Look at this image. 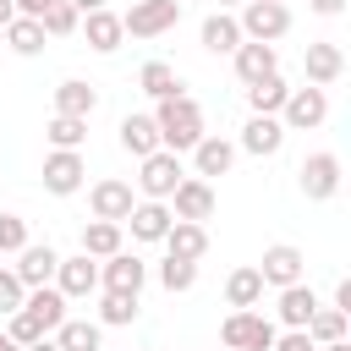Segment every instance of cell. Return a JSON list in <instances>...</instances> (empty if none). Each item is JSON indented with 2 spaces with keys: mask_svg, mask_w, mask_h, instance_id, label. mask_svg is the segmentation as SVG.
Wrapping results in <instances>:
<instances>
[{
  "mask_svg": "<svg viewBox=\"0 0 351 351\" xmlns=\"http://www.w3.org/2000/svg\"><path fill=\"white\" fill-rule=\"evenodd\" d=\"M154 126H159V148L165 154H192L208 132H203V110L186 99V93H176V99H159V110H154Z\"/></svg>",
  "mask_w": 351,
  "mask_h": 351,
  "instance_id": "1",
  "label": "cell"
},
{
  "mask_svg": "<svg viewBox=\"0 0 351 351\" xmlns=\"http://www.w3.org/2000/svg\"><path fill=\"white\" fill-rule=\"evenodd\" d=\"M236 27H241V38H252V44H274V38H285V33H291V5L247 0V5H241V16H236Z\"/></svg>",
  "mask_w": 351,
  "mask_h": 351,
  "instance_id": "2",
  "label": "cell"
},
{
  "mask_svg": "<svg viewBox=\"0 0 351 351\" xmlns=\"http://www.w3.org/2000/svg\"><path fill=\"white\" fill-rule=\"evenodd\" d=\"M181 22V0H132V11L121 16V33L132 38H159Z\"/></svg>",
  "mask_w": 351,
  "mask_h": 351,
  "instance_id": "3",
  "label": "cell"
},
{
  "mask_svg": "<svg viewBox=\"0 0 351 351\" xmlns=\"http://www.w3.org/2000/svg\"><path fill=\"white\" fill-rule=\"evenodd\" d=\"M274 324L263 318V313H230L225 318V329H219V340H225V351H269L274 346Z\"/></svg>",
  "mask_w": 351,
  "mask_h": 351,
  "instance_id": "4",
  "label": "cell"
},
{
  "mask_svg": "<svg viewBox=\"0 0 351 351\" xmlns=\"http://www.w3.org/2000/svg\"><path fill=\"white\" fill-rule=\"evenodd\" d=\"M324 115H329V93L307 82V88H291V99L280 110V126L285 132H313V126H324Z\"/></svg>",
  "mask_w": 351,
  "mask_h": 351,
  "instance_id": "5",
  "label": "cell"
},
{
  "mask_svg": "<svg viewBox=\"0 0 351 351\" xmlns=\"http://www.w3.org/2000/svg\"><path fill=\"white\" fill-rule=\"evenodd\" d=\"M302 252L291 247V241H274V247H263V258L252 263L258 274H263V285H274V291H285V285H302Z\"/></svg>",
  "mask_w": 351,
  "mask_h": 351,
  "instance_id": "6",
  "label": "cell"
},
{
  "mask_svg": "<svg viewBox=\"0 0 351 351\" xmlns=\"http://www.w3.org/2000/svg\"><path fill=\"white\" fill-rule=\"evenodd\" d=\"M137 186H143V197H148V203H165V197L181 186V159H176V154H165V148H159V154H148V159H143V176H137Z\"/></svg>",
  "mask_w": 351,
  "mask_h": 351,
  "instance_id": "7",
  "label": "cell"
},
{
  "mask_svg": "<svg viewBox=\"0 0 351 351\" xmlns=\"http://www.w3.org/2000/svg\"><path fill=\"white\" fill-rule=\"evenodd\" d=\"M296 176H302L307 203H329V197L340 192V159H335V154H307Z\"/></svg>",
  "mask_w": 351,
  "mask_h": 351,
  "instance_id": "8",
  "label": "cell"
},
{
  "mask_svg": "<svg viewBox=\"0 0 351 351\" xmlns=\"http://www.w3.org/2000/svg\"><path fill=\"white\" fill-rule=\"evenodd\" d=\"M82 176H88V165H82L77 148H55V154H44V186H49L55 197H71V192L82 186Z\"/></svg>",
  "mask_w": 351,
  "mask_h": 351,
  "instance_id": "9",
  "label": "cell"
},
{
  "mask_svg": "<svg viewBox=\"0 0 351 351\" xmlns=\"http://www.w3.org/2000/svg\"><path fill=\"white\" fill-rule=\"evenodd\" d=\"M55 263H60V252L49 247V241H27L22 252H16V280H22V291H38V285H49L55 280Z\"/></svg>",
  "mask_w": 351,
  "mask_h": 351,
  "instance_id": "10",
  "label": "cell"
},
{
  "mask_svg": "<svg viewBox=\"0 0 351 351\" xmlns=\"http://www.w3.org/2000/svg\"><path fill=\"white\" fill-rule=\"evenodd\" d=\"M143 280H148V263L137 258V252H115V258H104V269H99V285L104 291H121V296H137L143 291Z\"/></svg>",
  "mask_w": 351,
  "mask_h": 351,
  "instance_id": "11",
  "label": "cell"
},
{
  "mask_svg": "<svg viewBox=\"0 0 351 351\" xmlns=\"http://www.w3.org/2000/svg\"><path fill=\"white\" fill-rule=\"evenodd\" d=\"M55 291H60L66 302H77V296H93V291H99V269H93V258H88V252H77V258H60V263H55Z\"/></svg>",
  "mask_w": 351,
  "mask_h": 351,
  "instance_id": "12",
  "label": "cell"
},
{
  "mask_svg": "<svg viewBox=\"0 0 351 351\" xmlns=\"http://www.w3.org/2000/svg\"><path fill=\"white\" fill-rule=\"evenodd\" d=\"M88 203H93V219H110V225H126V214L137 208L132 203V186L126 181H93V192H88Z\"/></svg>",
  "mask_w": 351,
  "mask_h": 351,
  "instance_id": "13",
  "label": "cell"
},
{
  "mask_svg": "<svg viewBox=\"0 0 351 351\" xmlns=\"http://www.w3.org/2000/svg\"><path fill=\"white\" fill-rule=\"evenodd\" d=\"M170 203H176V219L203 225V219L214 214V186H208V181H197V176H181V186L170 192Z\"/></svg>",
  "mask_w": 351,
  "mask_h": 351,
  "instance_id": "14",
  "label": "cell"
},
{
  "mask_svg": "<svg viewBox=\"0 0 351 351\" xmlns=\"http://www.w3.org/2000/svg\"><path fill=\"white\" fill-rule=\"evenodd\" d=\"M230 60H236V77H241L247 88L280 71V55H274V44H252V38H241V49H236Z\"/></svg>",
  "mask_w": 351,
  "mask_h": 351,
  "instance_id": "15",
  "label": "cell"
},
{
  "mask_svg": "<svg viewBox=\"0 0 351 351\" xmlns=\"http://www.w3.org/2000/svg\"><path fill=\"white\" fill-rule=\"evenodd\" d=\"M280 143H285V126H280V115H252V121L241 126V148H247V154H258V159L280 154Z\"/></svg>",
  "mask_w": 351,
  "mask_h": 351,
  "instance_id": "16",
  "label": "cell"
},
{
  "mask_svg": "<svg viewBox=\"0 0 351 351\" xmlns=\"http://www.w3.org/2000/svg\"><path fill=\"white\" fill-rule=\"evenodd\" d=\"M77 27L88 33V49H99V55H115V49H121V38H126V33H121V16H115V11H88V16L77 22Z\"/></svg>",
  "mask_w": 351,
  "mask_h": 351,
  "instance_id": "17",
  "label": "cell"
},
{
  "mask_svg": "<svg viewBox=\"0 0 351 351\" xmlns=\"http://www.w3.org/2000/svg\"><path fill=\"white\" fill-rule=\"evenodd\" d=\"M302 66H307V82H313V88H329V82L346 71V55H340V44H307Z\"/></svg>",
  "mask_w": 351,
  "mask_h": 351,
  "instance_id": "18",
  "label": "cell"
},
{
  "mask_svg": "<svg viewBox=\"0 0 351 351\" xmlns=\"http://www.w3.org/2000/svg\"><path fill=\"white\" fill-rule=\"evenodd\" d=\"M165 252H170V258H186V263H197V258L208 252V230H203V225H192V219H176V225L165 230Z\"/></svg>",
  "mask_w": 351,
  "mask_h": 351,
  "instance_id": "19",
  "label": "cell"
},
{
  "mask_svg": "<svg viewBox=\"0 0 351 351\" xmlns=\"http://www.w3.org/2000/svg\"><path fill=\"white\" fill-rule=\"evenodd\" d=\"M203 49H208V55H236V49H241V27H236L230 11L203 16Z\"/></svg>",
  "mask_w": 351,
  "mask_h": 351,
  "instance_id": "20",
  "label": "cell"
},
{
  "mask_svg": "<svg viewBox=\"0 0 351 351\" xmlns=\"http://www.w3.org/2000/svg\"><path fill=\"white\" fill-rule=\"evenodd\" d=\"M121 148H126L132 159L159 154V126H154V115H126V121H121Z\"/></svg>",
  "mask_w": 351,
  "mask_h": 351,
  "instance_id": "21",
  "label": "cell"
},
{
  "mask_svg": "<svg viewBox=\"0 0 351 351\" xmlns=\"http://www.w3.org/2000/svg\"><path fill=\"white\" fill-rule=\"evenodd\" d=\"M192 165H197V181L225 176V170L236 165V143H225V137H203V143L192 148Z\"/></svg>",
  "mask_w": 351,
  "mask_h": 351,
  "instance_id": "22",
  "label": "cell"
},
{
  "mask_svg": "<svg viewBox=\"0 0 351 351\" xmlns=\"http://www.w3.org/2000/svg\"><path fill=\"white\" fill-rule=\"evenodd\" d=\"M126 225H132L137 241H165V230L176 225V214H170L165 203H137V208L126 214Z\"/></svg>",
  "mask_w": 351,
  "mask_h": 351,
  "instance_id": "23",
  "label": "cell"
},
{
  "mask_svg": "<svg viewBox=\"0 0 351 351\" xmlns=\"http://www.w3.org/2000/svg\"><path fill=\"white\" fill-rule=\"evenodd\" d=\"M22 313H33V318L44 324V335H55V329L66 324V296H60L55 285H38V291H27V302H22Z\"/></svg>",
  "mask_w": 351,
  "mask_h": 351,
  "instance_id": "24",
  "label": "cell"
},
{
  "mask_svg": "<svg viewBox=\"0 0 351 351\" xmlns=\"http://www.w3.org/2000/svg\"><path fill=\"white\" fill-rule=\"evenodd\" d=\"M93 110H99V93H93L88 82H77V77H71V82H60V88H55V115H71V121H88Z\"/></svg>",
  "mask_w": 351,
  "mask_h": 351,
  "instance_id": "25",
  "label": "cell"
},
{
  "mask_svg": "<svg viewBox=\"0 0 351 351\" xmlns=\"http://www.w3.org/2000/svg\"><path fill=\"white\" fill-rule=\"evenodd\" d=\"M225 302L236 307V313H252L258 302H263V274L247 263V269H236L230 280H225Z\"/></svg>",
  "mask_w": 351,
  "mask_h": 351,
  "instance_id": "26",
  "label": "cell"
},
{
  "mask_svg": "<svg viewBox=\"0 0 351 351\" xmlns=\"http://www.w3.org/2000/svg\"><path fill=\"white\" fill-rule=\"evenodd\" d=\"M313 313H318L313 285H285V291H280V324H285V329H307Z\"/></svg>",
  "mask_w": 351,
  "mask_h": 351,
  "instance_id": "27",
  "label": "cell"
},
{
  "mask_svg": "<svg viewBox=\"0 0 351 351\" xmlns=\"http://www.w3.org/2000/svg\"><path fill=\"white\" fill-rule=\"evenodd\" d=\"M137 88H143L148 99H176V93H181V77H176L170 60H148V66L137 71Z\"/></svg>",
  "mask_w": 351,
  "mask_h": 351,
  "instance_id": "28",
  "label": "cell"
},
{
  "mask_svg": "<svg viewBox=\"0 0 351 351\" xmlns=\"http://www.w3.org/2000/svg\"><path fill=\"white\" fill-rule=\"evenodd\" d=\"M285 99H291V88H285V77H280V71L247 88V104H252V115H280V110H285Z\"/></svg>",
  "mask_w": 351,
  "mask_h": 351,
  "instance_id": "29",
  "label": "cell"
},
{
  "mask_svg": "<svg viewBox=\"0 0 351 351\" xmlns=\"http://www.w3.org/2000/svg\"><path fill=\"white\" fill-rule=\"evenodd\" d=\"M60 351H99V340H104V329L99 324H88V318H66L55 335H49Z\"/></svg>",
  "mask_w": 351,
  "mask_h": 351,
  "instance_id": "30",
  "label": "cell"
},
{
  "mask_svg": "<svg viewBox=\"0 0 351 351\" xmlns=\"http://www.w3.org/2000/svg\"><path fill=\"white\" fill-rule=\"evenodd\" d=\"M82 252H88V258H115V252H121V225H110V219L82 225Z\"/></svg>",
  "mask_w": 351,
  "mask_h": 351,
  "instance_id": "31",
  "label": "cell"
},
{
  "mask_svg": "<svg viewBox=\"0 0 351 351\" xmlns=\"http://www.w3.org/2000/svg\"><path fill=\"white\" fill-rule=\"evenodd\" d=\"M5 44H11L16 55H38V49H44V27H38V16H11V22H5Z\"/></svg>",
  "mask_w": 351,
  "mask_h": 351,
  "instance_id": "32",
  "label": "cell"
},
{
  "mask_svg": "<svg viewBox=\"0 0 351 351\" xmlns=\"http://www.w3.org/2000/svg\"><path fill=\"white\" fill-rule=\"evenodd\" d=\"M307 340H313V346H335V340H346V313L318 307V313L307 318Z\"/></svg>",
  "mask_w": 351,
  "mask_h": 351,
  "instance_id": "33",
  "label": "cell"
},
{
  "mask_svg": "<svg viewBox=\"0 0 351 351\" xmlns=\"http://www.w3.org/2000/svg\"><path fill=\"white\" fill-rule=\"evenodd\" d=\"M44 137H49V148H82V137H88V121H71V115H49Z\"/></svg>",
  "mask_w": 351,
  "mask_h": 351,
  "instance_id": "34",
  "label": "cell"
},
{
  "mask_svg": "<svg viewBox=\"0 0 351 351\" xmlns=\"http://www.w3.org/2000/svg\"><path fill=\"white\" fill-rule=\"evenodd\" d=\"M77 11L66 5V0H55V5H44V16H38V27H44V38H66V33H77Z\"/></svg>",
  "mask_w": 351,
  "mask_h": 351,
  "instance_id": "35",
  "label": "cell"
},
{
  "mask_svg": "<svg viewBox=\"0 0 351 351\" xmlns=\"http://www.w3.org/2000/svg\"><path fill=\"white\" fill-rule=\"evenodd\" d=\"M159 285L176 296V291H192L197 285V263H186V258H165L159 263Z\"/></svg>",
  "mask_w": 351,
  "mask_h": 351,
  "instance_id": "36",
  "label": "cell"
},
{
  "mask_svg": "<svg viewBox=\"0 0 351 351\" xmlns=\"http://www.w3.org/2000/svg\"><path fill=\"white\" fill-rule=\"evenodd\" d=\"M132 318H137V296H121V291H104V296H99V324H115V329H121V324H132Z\"/></svg>",
  "mask_w": 351,
  "mask_h": 351,
  "instance_id": "37",
  "label": "cell"
},
{
  "mask_svg": "<svg viewBox=\"0 0 351 351\" xmlns=\"http://www.w3.org/2000/svg\"><path fill=\"white\" fill-rule=\"evenodd\" d=\"M5 335H11L16 346H33V340H44V324H38L33 313H22V307H16V313L5 318Z\"/></svg>",
  "mask_w": 351,
  "mask_h": 351,
  "instance_id": "38",
  "label": "cell"
},
{
  "mask_svg": "<svg viewBox=\"0 0 351 351\" xmlns=\"http://www.w3.org/2000/svg\"><path fill=\"white\" fill-rule=\"evenodd\" d=\"M27 247V219L22 214H0V252H22Z\"/></svg>",
  "mask_w": 351,
  "mask_h": 351,
  "instance_id": "39",
  "label": "cell"
},
{
  "mask_svg": "<svg viewBox=\"0 0 351 351\" xmlns=\"http://www.w3.org/2000/svg\"><path fill=\"white\" fill-rule=\"evenodd\" d=\"M22 302H27V291H22V280H16L11 269H0V313L11 318V313H16Z\"/></svg>",
  "mask_w": 351,
  "mask_h": 351,
  "instance_id": "40",
  "label": "cell"
},
{
  "mask_svg": "<svg viewBox=\"0 0 351 351\" xmlns=\"http://www.w3.org/2000/svg\"><path fill=\"white\" fill-rule=\"evenodd\" d=\"M269 351H313V340H307V329H285V335H274Z\"/></svg>",
  "mask_w": 351,
  "mask_h": 351,
  "instance_id": "41",
  "label": "cell"
},
{
  "mask_svg": "<svg viewBox=\"0 0 351 351\" xmlns=\"http://www.w3.org/2000/svg\"><path fill=\"white\" fill-rule=\"evenodd\" d=\"M16 5V16H44V5H55V0H11Z\"/></svg>",
  "mask_w": 351,
  "mask_h": 351,
  "instance_id": "42",
  "label": "cell"
},
{
  "mask_svg": "<svg viewBox=\"0 0 351 351\" xmlns=\"http://www.w3.org/2000/svg\"><path fill=\"white\" fill-rule=\"evenodd\" d=\"M335 313H351V280L335 285Z\"/></svg>",
  "mask_w": 351,
  "mask_h": 351,
  "instance_id": "43",
  "label": "cell"
},
{
  "mask_svg": "<svg viewBox=\"0 0 351 351\" xmlns=\"http://www.w3.org/2000/svg\"><path fill=\"white\" fill-rule=\"evenodd\" d=\"M307 5H313L318 16H340V11H346V0H307Z\"/></svg>",
  "mask_w": 351,
  "mask_h": 351,
  "instance_id": "44",
  "label": "cell"
},
{
  "mask_svg": "<svg viewBox=\"0 0 351 351\" xmlns=\"http://www.w3.org/2000/svg\"><path fill=\"white\" fill-rule=\"evenodd\" d=\"M66 5H71L77 16H88V11H104V0H66Z\"/></svg>",
  "mask_w": 351,
  "mask_h": 351,
  "instance_id": "45",
  "label": "cell"
},
{
  "mask_svg": "<svg viewBox=\"0 0 351 351\" xmlns=\"http://www.w3.org/2000/svg\"><path fill=\"white\" fill-rule=\"evenodd\" d=\"M22 351H60V346H55V340L44 335V340H33V346H22Z\"/></svg>",
  "mask_w": 351,
  "mask_h": 351,
  "instance_id": "46",
  "label": "cell"
},
{
  "mask_svg": "<svg viewBox=\"0 0 351 351\" xmlns=\"http://www.w3.org/2000/svg\"><path fill=\"white\" fill-rule=\"evenodd\" d=\"M11 16H16V5H11V0H0V27H5Z\"/></svg>",
  "mask_w": 351,
  "mask_h": 351,
  "instance_id": "47",
  "label": "cell"
},
{
  "mask_svg": "<svg viewBox=\"0 0 351 351\" xmlns=\"http://www.w3.org/2000/svg\"><path fill=\"white\" fill-rule=\"evenodd\" d=\"M0 351H22V346H16V340H11L5 329H0Z\"/></svg>",
  "mask_w": 351,
  "mask_h": 351,
  "instance_id": "48",
  "label": "cell"
},
{
  "mask_svg": "<svg viewBox=\"0 0 351 351\" xmlns=\"http://www.w3.org/2000/svg\"><path fill=\"white\" fill-rule=\"evenodd\" d=\"M318 351H351V346H346V340H335V346H318Z\"/></svg>",
  "mask_w": 351,
  "mask_h": 351,
  "instance_id": "49",
  "label": "cell"
},
{
  "mask_svg": "<svg viewBox=\"0 0 351 351\" xmlns=\"http://www.w3.org/2000/svg\"><path fill=\"white\" fill-rule=\"evenodd\" d=\"M230 5H247V0H219V11H230Z\"/></svg>",
  "mask_w": 351,
  "mask_h": 351,
  "instance_id": "50",
  "label": "cell"
},
{
  "mask_svg": "<svg viewBox=\"0 0 351 351\" xmlns=\"http://www.w3.org/2000/svg\"><path fill=\"white\" fill-rule=\"evenodd\" d=\"M274 5H285V0H274Z\"/></svg>",
  "mask_w": 351,
  "mask_h": 351,
  "instance_id": "51",
  "label": "cell"
}]
</instances>
